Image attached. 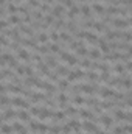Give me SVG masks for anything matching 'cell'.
Listing matches in <instances>:
<instances>
[{
  "mask_svg": "<svg viewBox=\"0 0 132 134\" xmlns=\"http://www.w3.org/2000/svg\"><path fill=\"white\" fill-rule=\"evenodd\" d=\"M97 123H101L103 126H104V130H110L112 126H113V119H112V115L110 114H107V112H103L101 115L98 117V122Z\"/></svg>",
  "mask_w": 132,
  "mask_h": 134,
  "instance_id": "7a4b0ae2",
  "label": "cell"
},
{
  "mask_svg": "<svg viewBox=\"0 0 132 134\" xmlns=\"http://www.w3.org/2000/svg\"><path fill=\"white\" fill-rule=\"evenodd\" d=\"M79 9H81V14H82V17H84V19H90V17H93V14H92V8H90L87 3L81 5V6H79Z\"/></svg>",
  "mask_w": 132,
  "mask_h": 134,
  "instance_id": "30bf717a",
  "label": "cell"
},
{
  "mask_svg": "<svg viewBox=\"0 0 132 134\" xmlns=\"http://www.w3.org/2000/svg\"><path fill=\"white\" fill-rule=\"evenodd\" d=\"M48 50H50L51 55H56V56H58V55L62 52V47H61L59 42H50V44H48Z\"/></svg>",
  "mask_w": 132,
  "mask_h": 134,
  "instance_id": "8fae6325",
  "label": "cell"
},
{
  "mask_svg": "<svg viewBox=\"0 0 132 134\" xmlns=\"http://www.w3.org/2000/svg\"><path fill=\"white\" fill-rule=\"evenodd\" d=\"M11 103L14 108H19V109H30V101H27L25 98H20V97H14L11 98Z\"/></svg>",
  "mask_w": 132,
  "mask_h": 134,
  "instance_id": "277c9868",
  "label": "cell"
},
{
  "mask_svg": "<svg viewBox=\"0 0 132 134\" xmlns=\"http://www.w3.org/2000/svg\"><path fill=\"white\" fill-rule=\"evenodd\" d=\"M9 104H11V98L8 95H5V94H0V106L9 108Z\"/></svg>",
  "mask_w": 132,
  "mask_h": 134,
  "instance_id": "7402d4cb",
  "label": "cell"
},
{
  "mask_svg": "<svg viewBox=\"0 0 132 134\" xmlns=\"http://www.w3.org/2000/svg\"><path fill=\"white\" fill-rule=\"evenodd\" d=\"M14 73H16V75H19V76H23V75H25V72H23V66H20V64H19L17 67H14Z\"/></svg>",
  "mask_w": 132,
  "mask_h": 134,
  "instance_id": "83f0119b",
  "label": "cell"
},
{
  "mask_svg": "<svg viewBox=\"0 0 132 134\" xmlns=\"http://www.w3.org/2000/svg\"><path fill=\"white\" fill-rule=\"evenodd\" d=\"M44 3H48V5H53V3H55V0H44Z\"/></svg>",
  "mask_w": 132,
  "mask_h": 134,
  "instance_id": "4dcf8cb0",
  "label": "cell"
},
{
  "mask_svg": "<svg viewBox=\"0 0 132 134\" xmlns=\"http://www.w3.org/2000/svg\"><path fill=\"white\" fill-rule=\"evenodd\" d=\"M81 128H84L86 130V133H93L95 134V131L98 130L99 126L95 123V122H90V120H84L82 123H81Z\"/></svg>",
  "mask_w": 132,
  "mask_h": 134,
  "instance_id": "52a82bcc",
  "label": "cell"
},
{
  "mask_svg": "<svg viewBox=\"0 0 132 134\" xmlns=\"http://www.w3.org/2000/svg\"><path fill=\"white\" fill-rule=\"evenodd\" d=\"M64 112H65V115H70L71 119H78V109L75 108V106H67L65 109H64Z\"/></svg>",
  "mask_w": 132,
  "mask_h": 134,
  "instance_id": "5bb4252c",
  "label": "cell"
},
{
  "mask_svg": "<svg viewBox=\"0 0 132 134\" xmlns=\"http://www.w3.org/2000/svg\"><path fill=\"white\" fill-rule=\"evenodd\" d=\"M55 72L58 73V76L61 78V76H67L68 75V72H70V67H65V66H58L55 69Z\"/></svg>",
  "mask_w": 132,
  "mask_h": 134,
  "instance_id": "e0dca14e",
  "label": "cell"
},
{
  "mask_svg": "<svg viewBox=\"0 0 132 134\" xmlns=\"http://www.w3.org/2000/svg\"><path fill=\"white\" fill-rule=\"evenodd\" d=\"M6 14H8V13H6V8H5V6H0V19H3Z\"/></svg>",
  "mask_w": 132,
  "mask_h": 134,
  "instance_id": "f546056e",
  "label": "cell"
},
{
  "mask_svg": "<svg viewBox=\"0 0 132 134\" xmlns=\"http://www.w3.org/2000/svg\"><path fill=\"white\" fill-rule=\"evenodd\" d=\"M73 5H76L75 0H64V2H62V6H64V8H68V9H70Z\"/></svg>",
  "mask_w": 132,
  "mask_h": 134,
  "instance_id": "f1b7e54d",
  "label": "cell"
},
{
  "mask_svg": "<svg viewBox=\"0 0 132 134\" xmlns=\"http://www.w3.org/2000/svg\"><path fill=\"white\" fill-rule=\"evenodd\" d=\"M109 28H112V30H131V19L112 17Z\"/></svg>",
  "mask_w": 132,
  "mask_h": 134,
  "instance_id": "6da1fadb",
  "label": "cell"
},
{
  "mask_svg": "<svg viewBox=\"0 0 132 134\" xmlns=\"http://www.w3.org/2000/svg\"><path fill=\"white\" fill-rule=\"evenodd\" d=\"M16 117H17L20 122H23V123H28V122L31 120V115H30V112H28L27 109H19V111L16 112Z\"/></svg>",
  "mask_w": 132,
  "mask_h": 134,
  "instance_id": "ba28073f",
  "label": "cell"
},
{
  "mask_svg": "<svg viewBox=\"0 0 132 134\" xmlns=\"http://www.w3.org/2000/svg\"><path fill=\"white\" fill-rule=\"evenodd\" d=\"M2 123H3V120H2V117H0V125H2Z\"/></svg>",
  "mask_w": 132,
  "mask_h": 134,
  "instance_id": "d6a6232c",
  "label": "cell"
},
{
  "mask_svg": "<svg viewBox=\"0 0 132 134\" xmlns=\"http://www.w3.org/2000/svg\"><path fill=\"white\" fill-rule=\"evenodd\" d=\"M16 58H17V59H22V61L27 63V64L31 63V55H30V52H28L27 48H23V47H20V48L16 52Z\"/></svg>",
  "mask_w": 132,
  "mask_h": 134,
  "instance_id": "3957f363",
  "label": "cell"
},
{
  "mask_svg": "<svg viewBox=\"0 0 132 134\" xmlns=\"http://www.w3.org/2000/svg\"><path fill=\"white\" fill-rule=\"evenodd\" d=\"M39 111H40V108L39 106H30V109H28V112H30V115L33 117V115H39Z\"/></svg>",
  "mask_w": 132,
  "mask_h": 134,
  "instance_id": "4316f807",
  "label": "cell"
},
{
  "mask_svg": "<svg viewBox=\"0 0 132 134\" xmlns=\"http://www.w3.org/2000/svg\"><path fill=\"white\" fill-rule=\"evenodd\" d=\"M8 25H13V27H17L19 24H22V17H19L17 14H13V16H9L8 17Z\"/></svg>",
  "mask_w": 132,
  "mask_h": 134,
  "instance_id": "4fadbf2b",
  "label": "cell"
},
{
  "mask_svg": "<svg viewBox=\"0 0 132 134\" xmlns=\"http://www.w3.org/2000/svg\"><path fill=\"white\" fill-rule=\"evenodd\" d=\"M5 8H6V13H9L11 16L19 13V6H17V5H14L13 2H11V3H6V5H5Z\"/></svg>",
  "mask_w": 132,
  "mask_h": 134,
  "instance_id": "d6986e66",
  "label": "cell"
},
{
  "mask_svg": "<svg viewBox=\"0 0 132 134\" xmlns=\"http://www.w3.org/2000/svg\"><path fill=\"white\" fill-rule=\"evenodd\" d=\"M104 14H107V16H121V6H109V8H106V11H104Z\"/></svg>",
  "mask_w": 132,
  "mask_h": 134,
  "instance_id": "7c38bea8",
  "label": "cell"
},
{
  "mask_svg": "<svg viewBox=\"0 0 132 134\" xmlns=\"http://www.w3.org/2000/svg\"><path fill=\"white\" fill-rule=\"evenodd\" d=\"M48 39H50L51 42H59V34H58V31L51 30V31H50V34H48Z\"/></svg>",
  "mask_w": 132,
  "mask_h": 134,
  "instance_id": "484cf974",
  "label": "cell"
},
{
  "mask_svg": "<svg viewBox=\"0 0 132 134\" xmlns=\"http://www.w3.org/2000/svg\"><path fill=\"white\" fill-rule=\"evenodd\" d=\"M0 81H5V76H3V73H2V70H0Z\"/></svg>",
  "mask_w": 132,
  "mask_h": 134,
  "instance_id": "1f68e13d",
  "label": "cell"
},
{
  "mask_svg": "<svg viewBox=\"0 0 132 134\" xmlns=\"http://www.w3.org/2000/svg\"><path fill=\"white\" fill-rule=\"evenodd\" d=\"M101 56H103V53H101V52L98 50V47H92V48H89L87 58H89L90 61H98Z\"/></svg>",
  "mask_w": 132,
  "mask_h": 134,
  "instance_id": "9c48e42d",
  "label": "cell"
},
{
  "mask_svg": "<svg viewBox=\"0 0 132 134\" xmlns=\"http://www.w3.org/2000/svg\"><path fill=\"white\" fill-rule=\"evenodd\" d=\"M0 117H2L3 122H11V120L16 117V111L11 109V108H5V109L0 112Z\"/></svg>",
  "mask_w": 132,
  "mask_h": 134,
  "instance_id": "8992f818",
  "label": "cell"
},
{
  "mask_svg": "<svg viewBox=\"0 0 132 134\" xmlns=\"http://www.w3.org/2000/svg\"><path fill=\"white\" fill-rule=\"evenodd\" d=\"M13 125L11 123H6V122H3L2 125H0V133L2 134H13Z\"/></svg>",
  "mask_w": 132,
  "mask_h": 134,
  "instance_id": "2e32d148",
  "label": "cell"
},
{
  "mask_svg": "<svg viewBox=\"0 0 132 134\" xmlns=\"http://www.w3.org/2000/svg\"><path fill=\"white\" fill-rule=\"evenodd\" d=\"M75 134H86V133H81V131H79V133H75Z\"/></svg>",
  "mask_w": 132,
  "mask_h": 134,
  "instance_id": "836d02e7",
  "label": "cell"
},
{
  "mask_svg": "<svg viewBox=\"0 0 132 134\" xmlns=\"http://www.w3.org/2000/svg\"><path fill=\"white\" fill-rule=\"evenodd\" d=\"M56 87H58L61 92H67V91H68V87H70V83H68L67 80H59V81H58V84H56Z\"/></svg>",
  "mask_w": 132,
  "mask_h": 134,
  "instance_id": "ac0fdd59",
  "label": "cell"
},
{
  "mask_svg": "<svg viewBox=\"0 0 132 134\" xmlns=\"http://www.w3.org/2000/svg\"><path fill=\"white\" fill-rule=\"evenodd\" d=\"M36 39H37L39 44H48V42H50V39H48V33H45V31L37 33L36 34Z\"/></svg>",
  "mask_w": 132,
  "mask_h": 134,
  "instance_id": "9a60e30c",
  "label": "cell"
},
{
  "mask_svg": "<svg viewBox=\"0 0 132 134\" xmlns=\"http://www.w3.org/2000/svg\"><path fill=\"white\" fill-rule=\"evenodd\" d=\"M92 11L97 13V14H99V16H104L106 8L103 6V3H93V5H92Z\"/></svg>",
  "mask_w": 132,
  "mask_h": 134,
  "instance_id": "ffe728a7",
  "label": "cell"
},
{
  "mask_svg": "<svg viewBox=\"0 0 132 134\" xmlns=\"http://www.w3.org/2000/svg\"><path fill=\"white\" fill-rule=\"evenodd\" d=\"M37 9H39L42 14H44V13H45V14H48V13L51 11V5H48V3H44V2H42V3L39 5V8H37Z\"/></svg>",
  "mask_w": 132,
  "mask_h": 134,
  "instance_id": "cb8c5ba5",
  "label": "cell"
},
{
  "mask_svg": "<svg viewBox=\"0 0 132 134\" xmlns=\"http://www.w3.org/2000/svg\"><path fill=\"white\" fill-rule=\"evenodd\" d=\"M47 134H61V125L59 123H53L48 126V133Z\"/></svg>",
  "mask_w": 132,
  "mask_h": 134,
  "instance_id": "603a6c76",
  "label": "cell"
},
{
  "mask_svg": "<svg viewBox=\"0 0 132 134\" xmlns=\"http://www.w3.org/2000/svg\"><path fill=\"white\" fill-rule=\"evenodd\" d=\"M28 128H30V131H33L34 134H37L39 122H37V120H30V122H28Z\"/></svg>",
  "mask_w": 132,
  "mask_h": 134,
  "instance_id": "d4e9b609",
  "label": "cell"
},
{
  "mask_svg": "<svg viewBox=\"0 0 132 134\" xmlns=\"http://www.w3.org/2000/svg\"><path fill=\"white\" fill-rule=\"evenodd\" d=\"M84 98H86V97H82L81 94H76V95L71 97V103H73L75 106H82V104H84Z\"/></svg>",
  "mask_w": 132,
  "mask_h": 134,
  "instance_id": "44dd1931",
  "label": "cell"
},
{
  "mask_svg": "<svg viewBox=\"0 0 132 134\" xmlns=\"http://www.w3.org/2000/svg\"><path fill=\"white\" fill-rule=\"evenodd\" d=\"M55 17H65V8L61 3H53V8L50 11Z\"/></svg>",
  "mask_w": 132,
  "mask_h": 134,
  "instance_id": "5b68a950",
  "label": "cell"
}]
</instances>
